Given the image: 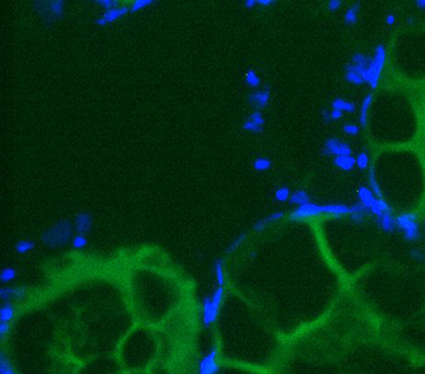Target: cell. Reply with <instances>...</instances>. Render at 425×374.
<instances>
[{"mask_svg":"<svg viewBox=\"0 0 425 374\" xmlns=\"http://www.w3.org/2000/svg\"><path fill=\"white\" fill-rule=\"evenodd\" d=\"M75 231L70 221H60L55 223L42 235V241L45 246L50 248H58L65 246L69 241L73 239V232Z\"/></svg>","mask_w":425,"mask_h":374,"instance_id":"obj_1","label":"cell"},{"mask_svg":"<svg viewBox=\"0 0 425 374\" xmlns=\"http://www.w3.org/2000/svg\"><path fill=\"white\" fill-rule=\"evenodd\" d=\"M223 301H224V287H221V286H218L212 293V295H207L203 298V302H201L203 317H201V319H203V326L205 328L216 322Z\"/></svg>","mask_w":425,"mask_h":374,"instance_id":"obj_2","label":"cell"},{"mask_svg":"<svg viewBox=\"0 0 425 374\" xmlns=\"http://www.w3.org/2000/svg\"><path fill=\"white\" fill-rule=\"evenodd\" d=\"M358 202L360 205H363L368 214L378 215L382 214V212H393V207L388 203V201L384 197H378L374 192L371 191L366 186H360L358 190Z\"/></svg>","mask_w":425,"mask_h":374,"instance_id":"obj_3","label":"cell"},{"mask_svg":"<svg viewBox=\"0 0 425 374\" xmlns=\"http://www.w3.org/2000/svg\"><path fill=\"white\" fill-rule=\"evenodd\" d=\"M386 59H388L386 46L384 44H379L375 48L374 55L371 57L370 65H369L368 85L370 86L371 90H377L379 86L380 76H382V71L385 68Z\"/></svg>","mask_w":425,"mask_h":374,"instance_id":"obj_4","label":"cell"},{"mask_svg":"<svg viewBox=\"0 0 425 374\" xmlns=\"http://www.w3.org/2000/svg\"><path fill=\"white\" fill-rule=\"evenodd\" d=\"M397 230L409 242H417L420 238L419 217L415 212H403L397 216Z\"/></svg>","mask_w":425,"mask_h":374,"instance_id":"obj_5","label":"cell"},{"mask_svg":"<svg viewBox=\"0 0 425 374\" xmlns=\"http://www.w3.org/2000/svg\"><path fill=\"white\" fill-rule=\"evenodd\" d=\"M34 4L45 24L54 23L64 15V8H65L64 0H48V1L40 0V1H35Z\"/></svg>","mask_w":425,"mask_h":374,"instance_id":"obj_6","label":"cell"},{"mask_svg":"<svg viewBox=\"0 0 425 374\" xmlns=\"http://www.w3.org/2000/svg\"><path fill=\"white\" fill-rule=\"evenodd\" d=\"M321 155L326 156V157L352 155V147L349 144H346L345 141H341L337 138H329L324 142Z\"/></svg>","mask_w":425,"mask_h":374,"instance_id":"obj_7","label":"cell"},{"mask_svg":"<svg viewBox=\"0 0 425 374\" xmlns=\"http://www.w3.org/2000/svg\"><path fill=\"white\" fill-rule=\"evenodd\" d=\"M324 214L323 205L320 203L309 202L306 205L298 206L295 210H293L289 214V219L292 221H303V219L312 218V217L320 216Z\"/></svg>","mask_w":425,"mask_h":374,"instance_id":"obj_8","label":"cell"},{"mask_svg":"<svg viewBox=\"0 0 425 374\" xmlns=\"http://www.w3.org/2000/svg\"><path fill=\"white\" fill-rule=\"evenodd\" d=\"M219 348L218 346H214L212 351L201 358L199 362L198 372L200 374H216L220 372V366H219Z\"/></svg>","mask_w":425,"mask_h":374,"instance_id":"obj_9","label":"cell"},{"mask_svg":"<svg viewBox=\"0 0 425 374\" xmlns=\"http://www.w3.org/2000/svg\"><path fill=\"white\" fill-rule=\"evenodd\" d=\"M128 13H130V9H129V6L128 5H120V6H115V8L106 9V10H104V13H103L99 18L95 19V24L99 26L108 25V24L114 23V21H116V20L122 19V18L124 17V15H127Z\"/></svg>","mask_w":425,"mask_h":374,"instance_id":"obj_10","label":"cell"},{"mask_svg":"<svg viewBox=\"0 0 425 374\" xmlns=\"http://www.w3.org/2000/svg\"><path fill=\"white\" fill-rule=\"evenodd\" d=\"M248 101H249L250 105L256 107V110L267 107V105L270 101V87L265 86L264 89H260V90H255L250 93L249 96H248Z\"/></svg>","mask_w":425,"mask_h":374,"instance_id":"obj_11","label":"cell"},{"mask_svg":"<svg viewBox=\"0 0 425 374\" xmlns=\"http://www.w3.org/2000/svg\"><path fill=\"white\" fill-rule=\"evenodd\" d=\"M74 228L78 235L89 234L93 228V217L88 212H79L75 217Z\"/></svg>","mask_w":425,"mask_h":374,"instance_id":"obj_12","label":"cell"},{"mask_svg":"<svg viewBox=\"0 0 425 374\" xmlns=\"http://www.w3.org/2000/svg\"><path fill=\"white\" fill-rule=\"evenodd\" d=\"M375 222H377L378 227L386 234H390V232L397 230V216H394L393 212H382V214L378 215Z\"/></svg>","mask_w":425,"mask_h":374,"instance_id":"obj_13","label":"cell"},{"mask_svg":"<svg viewBox=\"0 0 425 374\" xmlns=\"http://www.w3.org/2000/svg\"><path fill=\"white\" fill-rule=\"evenodd\" d=\"M324 214L332 215L335 217L349 216L352 212V205H344V203H324Z\"/></svg>","mask_w":425,"mask_h":374,"instance_id":"obj_14","label":"cell"},{"mask_svg":"<svg viewBox=\"0 0 425 374\" xmlns=\"http://www.w3.org/2000/svg\"><path fill=\"white\" fill-rule=\"evenodd\" d=\"M284 217H285V214H284L283 211L274 212V214L269 215V216H267V217H264V218H261L260 221H258L256 223H254V226H253V230H254L255 232H261V231H264L265 228H268L270 225H273V223L278 222V221L283 219Z\"/></svg>","mask_w":425,"mask_h":374,"instance_id":"obj_15","label":"cell"},{"mask_svg":"<svg viewBox=\"0 0 425 374\" xmlns=\"http://www.w3.org/2000/svg\"><path fill=\"white\" fill-rule=\"evenodd\" d=\"M373 98L374 95L373 93L366 94L365 98H363V101L360 104L359 109V125L360 127H366L368 126V115H369V109H370L371 104H373Z\"/></svg>","mask_w":425,"mask_h":374,"instance_id":"obj_16","label":"cell"},{"mask_svg":"<svg viewBox=\"0 0 425 374\" xmlns=\"http://www.w3.org/2000/svg\"><path fill=\"white\" fill-rule=\"evenodd\" d=\"M334 166L338 167L341 171H352L355 166H357V160L355 157H353L352 155H345V156H335L334 160H333Z\"/></svg>","mask_w":425,"mask_h":374,"instance_id":"obj_17","label":"cell"},{"mask_svg":"<svg viewBox=\"0 0 425 374\" xmlns=\"http://www.w3.org/2000/svg\"><path fill=\"white\" fill-rule=\"evenodd\" d=\"M344 78H345V80L349 82V84H353V85L366 84L363 76L360 75V73L357 70V68H355L352 62H349V64L345 66V75H344Z\"/></svg>","mask_w":425,"mask_h":374,"instance_id":"obj_18","label":"cell"},{"mask_svg":"<svg viewBox=\"0 0 425 374\" xmlns=\"http://www.w3.org/2000/svg\"><path fill=\"white\" fill-rule=\"evenodd\" d=\"M330 106H332V109L339 110V111H341V113L353 114L357 111V105H355L354 102L345 100V98H334V100L330 102Z\"/></svg>","mask_w":425,"mask_h":374,"instance_id":"obj_19","label":"cell"},{"mask_svg":"<svg viewBox=\"0 0 425 374\" xmlns=\"http://www.w3.org/2000/svg\"><path fill=\"white\" fill-rule=\"evenodd\" d=\"M15 318V307L14 302L8 301L3 302L0 307V321L1 322H13Z\"/></svg>","mask_w":425,"mask_h":374,"instance_id":"obj_20","label":"cell"},{"mask_svg":"<svg viewBox=\"0 0 425 374\" xmlns=\"http://www.w3.org/2000/svg\"><path fill=\"white\" fill-rule=\"evenodd\" d=\"M360 12V3H354L346 9L345 14H344V23L346 25H355L358 21V17H359Z\"/></svg>","mask_w":425,"mask_h":374,"instance_id":"obj_21","label":"cell"},{"mask_svg":"<svg viewBox=\"0 0 425 374\" xmlns=\"http://www.w3.org/2000/svg\"><path fill=\"white\" fill-rule=\"evenodd\" d=\"M212 272H214V276H215L216 283L218 286L224 287L225 284V275H224V259L218 258L214 261V265H212Z\"/></svg>","mask_w":425,"mask_h":374,"instance_id":"obj_22","label":"cell"},{"mask_svg":"<svg viewBox=\"0 0 425 374\" xmlns=\"http://www.w3.org/2000/svg\"><path fill=\"white\" fill-rule=\"evenodd\" d=\"M366 215H368V211L365 210V207L358 202L352 205V212H350L349 217L354 223H361L365 219Z\"/></svg>","mask_w":425,"mask_h":374,"instance_id":"obj_23","label":"cell"},{"mask_svg":"<svg viewBox=\"0 0 425 374\" xmlns=\"http://www.w3.org/2000/svg\"><path fill=\"white\" fill-rule=\"evenodd\" d=\"M310 202V195L305 191V190H297L295 192H293L292 196L289 198L290 205H306V203Z\"/></svg>","mask_w":425,"mask_h":374,"instance_id":"obj_24","label":"cell"},{"mask_svg":"<svg viewBox=\"0 0 425 374\" xmlns=\"http://www.w3.org/2000/svg\"><path fill=\"white\" fill-rule=\"evenodd\" d=\"M0 373L1 374H15L17 369L13 366L12 360L9 359L8 355L5 354V352H0Z\"/></svg>","mask_w":425,"mask_h":374,"instance_id":"obj_25","label":"cell"},{"mask_svg":"<svg viewBox=\"0 0 425 374\" xmlns=\"http://www.w3.org/2000/svg\"><path fill=\"white\" fill-rule=\"evenodd\" d=\"M368 182H369V189L374 192V194L377 195L378 197H380V198H382V189H380L379 182H378V180H377V176H375V167L374 166H371L370 170H369Z\"/></svg>","mask_w":425,"mask_h":374,"instance_id":"obj_26","label":"cell"},{"mask_svg":"<svg viewBox=\"0 0 425 374\" xmlns=\"http://www.w3.org/2000/svg\"><path fill=\"white\" fill-rule=\"evenodd\" d=\"M321 118H323V121L326 122V124H329V122H335V121H340L343 118V113L335 109H324L321 110Z\"/></svg>","mask_w":425,"mask_h":374,"instance_id":"obj_27","label":"cell"},{"mask_svg":"<svg viewBox=\"0 0 425 374\" xmlns=\"http://www.w3.org/2000/svg\"><path fill=\"white\" fill-rule=\"evenodd\" d=\"M272 166H273L272 160L267 157H256L254 161H253V167H254L255 171H259V172L268 171V170L272 169Z\"/></svg>","mask_w":425,"mask_h":374,"instance_id":"obj_28","label":"cell"},{"mask_svg":"<svg viewBox=\"0 0 425 374\" xmlns=\"http://www.w3.org/2000/svg\"><path fill=\"white\" fill-rule=\"evenodd\" d=\"M155 3V0H133L130 5H129V9H130V13H136L145 8H149V6Z\"/></svg>","mask_w":425,"mask_h":374,"instance_id":"obj_29","label":"cell"},{"mask_svg":"<svg viewBox=\"0 0 425 374\" xmlns=\"http://www.w3.org/2000/svg\"><path fill=\"white\" fill-rule=\"evenodd\" d=\"M244 81H245V84H247L248 86L253 87V89H256V87L260 86L261 84L260 78H259V75L255 73L254 70H249L247 74H245Z\"/></svg>","mask_w":425,"mask_h":374,"instance_id":"obj_30","label":"cell"},{"mask_svg":"<svg viewBox=\"0 0 425 374\" xmlns=\"http://www.w3.org/2000/svg\"><path fill=\"white\" fill-rule=\"evenodd\" d=\"M34 247L35 243L33 241H30V239H21V241H19L15 245V251H17L18 254L24 255L30 252L31 250H34Z\"/></svg>","mask_w":425,"mask_h":374,"instance_id":"obj_31","label":"cell"},{"mask_svg":"<svg viewBox=\"0 0 425 374\" xmlns=\"http://www.w3.org/2000/svg\"><path fill=\"white\" fill-rule=\"evenodd\" d=\"M15 277H17V270L13 267H4L0 272V281L3 283L12 282L13 279H15Z\"/></svg>","mask_w":425,"mask_h":374,"instance_id":"obj_32","label":"cell"},{"mask_svg":"<svg viewBox=\"0 0 425 374\" xmlns=\"http://www.w3.org/2000/svg\"><path fill=\"white\" fill-rule=\"evenodd\" d=\"M274 196H275V200L278 201V202H286V201H289L292 194H290L289 187H286V186H281V187L276 189Z\"/></svg>","mask_w":425,"mask_h":374,"instance_id":"obj_33","label":"cell"},{"mask_svg":"<svg viewBox=\"0 0 425 374\" xmlns=\"http://www.w3.org/2000/svg\"><path fill=\"white\" fill-rule=\"evenodd\" d=\"M355 160H357V166L358 169L360 170V171H365L366 169H368L369 166V155L368 152L365 151H361L358 154V156L355 157Z\"/></svg>","mask_w":425,"mask_h":374,"instance_id":"obj_34","label":"cell"},{"mask_svg":"<svg viewBox=\"0 0 425 374\" xmlns=\"http://www.w3.org/2000/svg\"><path fill=\"white\" fill-rule=\"evenodd\" d=\"M247 238H248V235L247 234H241V235H239L238 237H235V239H234V241H233L232 243H230V245H229V247L227 248V255L233 254L234 251L238 250V248L240 247L241 245H243L244 242H245V239H247Z\"/></svg>","mask_w":425,"mask_h":374,"instance_id":"obj_35","label":"cell"},{"mask_svg":"<svg viewBox=\"0 0 425 374\" xmlns=\"http://www.w3.org/2000/svg\"><path fill=\"white\" fill-rule=\"evenodd\" d=\"M71 245H73L75 250H83L85 246L88 245V238L85 237V235L77 234V236H74L73 239H71Z\"/></svg>","mask_w":425,"mask_h":374,"instance_id":"obj_36","label":"cell"},{"mask_svg":"<svg viewBox=\"0 0 425 374\" xmlns=\"http://www.w3.org/2000/svg\"><path fill=\"white\" fill-rule=\"evenodd\" d=\"M249 118L250 121H253L255 125H258V126L263 127L264 129V125H265V118H264V116H263V114H261L260 110H254V111L250 114L249 118Z\"/></svg>","mask_w":425,"mask_h":374,"instance_id":"obj_37","label":"cell"},{"mask_svg":"<svg viewBox=\"0 0 425 374\" xmlns=\"http://www.w3.org/2000/svg\"><path fill=\"white\" fill-rule=\"evenodd\" d=\"M243 130L244 131H248V133H252V134H260L263 133V127L258 126V125H255L253 121H250L249 118H247V120L243 122Z\"/></svg>","mask_w":425,"mask_h":374,"instance_id":"obj_38","label":"cell"},{"mask_svg":"<svg viewBox=\"0 0 425 374\" xmlns=\"http://www.w3.org/2000/svg\"><path fill=\"white\" fill-rule=\"evenodd\" d=\"M343 131L349 136H357L360 133V126L354 122H346L343 125Z\"/></svg>","mask_w":425,"mask_h":374,"instance_id":"obj_39","label":"cell"},{"mask_svg":"<svg viewBox=\"0 0 425 374\" xmlns=\"http://www.w3.org/2000/svg\"><path fill=\"white\" fill-rule=\"evenodd\" d=\"M26 293H28V291L25 287H13V301H21L26 297Z\"/></svg>","mask_w":425,"mask_h":374,"instance_id":"obj_40","label":"cell"},{"mask_svg":"<svg viewBox=\"0 0 425 374\" xmlns=\"http://www.w3.org/2000/svg\"><path fill=\"white\" fill-rule=\"evenodd\" d=\"M95 3L99 4V5H102L103 8H104V10H106V9H111V8H115V6H120L122 1H119V0H97Z\"/></svg>","mask_w":425,"mask_h":374,"instance_id":"obj_41","label":"cell"},{"mask_svg":"<svg viewBox=\"0 0 425 374\" xmlns=\"http://www.w3.org/2000/svg\"><path fill=\"white\" fill-rule=\"evenodd\" d=\"M0 298H1V302L13 301V287H1V290H0Z\"/></svg>","mask_w":425,"mask_h":374,"instance_id":"obj_42","label":"cell"},{"mask_svg":"<svg viewBox=\"0 0 425 374\" xmlns=\"http://www.w3.org/2000/svg\"><path fill=\"white\" fill-rule=\"evenodd\" d=\"M12 331V322H1L0 321V337L1 339H5Z\"/></svg>","mask_w":425,"mask_h":374,"instance_id":"obj_43","label":"cell"},{"mask_svg":"<svg viewBox=\"0 0 425 374\" xmlns=\"http://www.w3.org/2000/svg\"><path fill=\"white\" fill-rule=\"evenodd\" d=\"M341 5H343V1H340V0H330V1H328L329 12H338L341 8Z\"/></svg>","mask_w":425,"mask_h":374,"instance_id":"obj_44","label":"cell"},{"mask_svg":"<svg viewBox=\"0 0 425 374\" xmlns=\"http://www.w3.org/2000/svg\"><path fill=\"white\" fill-rule=\"evenodd\" d=\"M410 255L411 257H413L414 259H417V261L419 262H424L425 261V255L423 251L417 250V248H414V250L410 251Z\"/></svg>","mask_w":425,"mask_h":374,"instance_id":"obj_45","label":"cell"},{"mask_svg":"<svg viewBox=\"0 0 425 374\" xmlns=\"http://www.w3.org/2000/svg\"><path fill=\"white\" fill-rule=\"evenodd\" d=\"M276 3L275 0H258V5L264 6V8H268L270 5H274Z\"/></svg>","mask_w":425,"mask_h":374,"instance_id":"obj_46","label":"cell"},{"mask_svg":"<svg viewBox=\"0 0 425 374\" xmlns=\"http://www.w3.org/2000/svg\"><path fill=\"white\" fill-rule=\"evenodd\" d=\"M244 5L249 9H253L258 5V0H245V1H244Z\"/></svg>","mask_w":425,"mask_h":374,"instance_id":"obj_47","label":"cell"},{"mask_svg":"<svg viewBox=\"0 0 425 374\" xmlns=\"http://www.w3.org/2000/svg\"><path fill=\"white\" fill-rule=\"evenodd\" d=\"M385 21H386V24H388L389 26H393L395 24V15L394 14H389L388 17H386Z\"/></svg>","mask_w":425,"mask_h":374,"instance_id":"obj_48","label":"cell"},{"mask_svg":"<svg viewBox=\"0 0 425 374\" xmlns=\"http://www.w3.org/2000/svg\"><path fill=\"white\" fill-rule=\"evenodd\" d=\"M415 5H417L419 9H422V10H425V0H417V1H415Z\"/></svg>","mask_w":425,"mask_h":374,"instance_id":"obj_49","label":"cell"},{"mask_svg":"<svg viewBox=\"0 0 425 374\" xmlns=\"http://www.w3.org/2000/svg\"><path fill=\"white\" fill-rule=\"evenodd\" d=\"M423 226H424V231H425V219H424V222H423Z\"/></svg>","mask_w":425,"mask_h":374,"instance_id":"obj_50","label":"cell"}]
</instances>
